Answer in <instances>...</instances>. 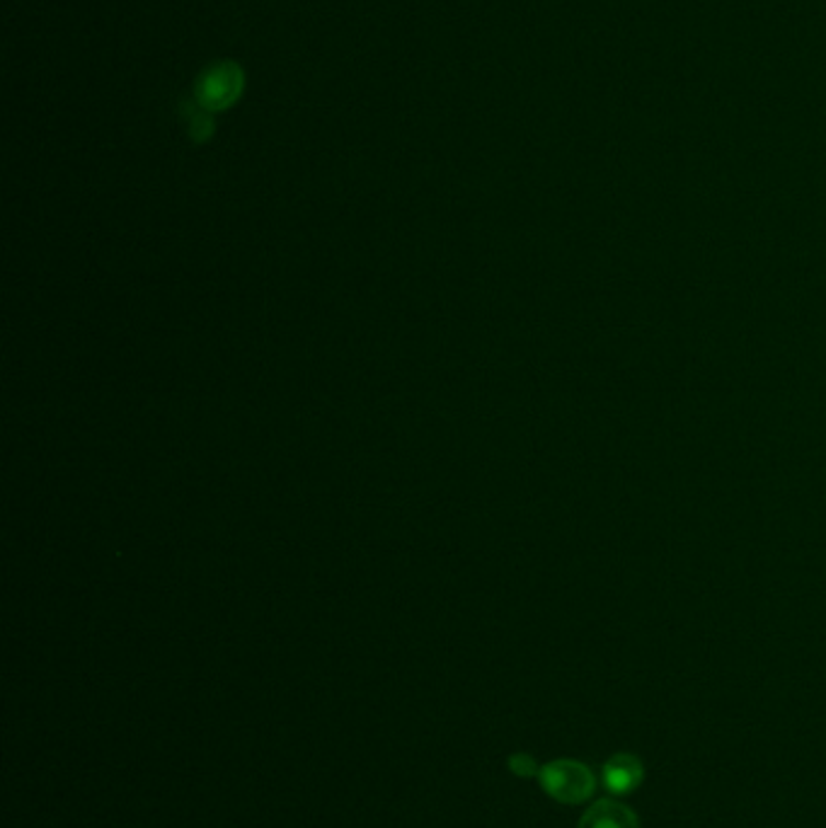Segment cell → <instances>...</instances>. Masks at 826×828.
<instances>
[{"mask_svg": "<svg viewBox=\"0 0 826 828\" xmlns=\"http://www.w3.org/2000/svg\"><path fill=\"white\" fill-rule=\"evenodd\" d=\"M509 768L514 770L516 775H534V773H536L534 758H531V756H526V754H516V756H512Z\"/></svg>", "mask_w": 826, "mask_h": 828, "instance_id": "cell-5", "label": "cell"}, {"mask_svg": "<svg viewBox=\"0 0 826 828\" xmlns=\"http://www.w3.org/2000/svg\"><path fill=\"white\" fill-rule=\"evenodd\" d=\"M240 85H243V76H240L233 64L216 66L209 76L202 78L199 83V105L206 112H216L231 105L238 97Z\"/></svg>", "mask_w": 826, "mask_h": 828, "instance_id": "cell-2", "label": "cell"}, {"mask_svg": "<svg viewBox=\"0 0 826 828\" xmlns=\"http://www.w3.org/2000/svg\"><path fill=\"white\" fill-rule=\"evenodd\" d=\"M601 778H604V787L611 792V795L623 797L642 785V780H645V766H642V761L635 754L623 751L608 758L601 768Z\"/></svg>", "mask_w": 826, "mask_h": 828, "instance_id": "cell-3", "label": "cell"}, {"mask_svg": "<svg viewBox=\"0 0 826 828\" xmlns=\"http://www.w3.org/2000/svg\"><path fill=\"white\" fill-rule=\"evenodd\" d=\"M538 782H541L546 795L560 804L587 802L596 787L592 770L580 761H572V758H560V761L546 763L538 770Z\"/></svg>", "mask_w": 826, "mask_h": 828, "instance_id": "cell-1", "label": "cell"}, {"mask_svg": "<svg viewBox=\"0 0 826 828\" xmlns=\"http://www.w3.org/2000/svg\"><path fill=\"white\" fill-rule=\"evenodd\" d=\"M577 828H640V819L621 802L599 800L582 814Z\"/></svg>", "mask_w": 826, "mask_h": 828, "instance_id": "cell-4", "label": "cell"}]
</instances>
